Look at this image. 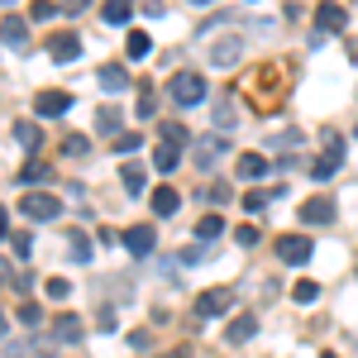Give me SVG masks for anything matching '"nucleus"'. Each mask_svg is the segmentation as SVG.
Instances as JSON below:
<instances>
[{
  "label": "nucleus",
  "instance_id": "obj_13",
  "mask_svg": "<svg viewBox=\"0 0 358 358\" xmlns=\"http://www.w3.org/2000/svg\"><path fill=\"white\" fill-rule=\"evenodd\" d=\"M53 339H57V344H77V339H82V315L62 310V315L53 320Z\"/></svg>",
  "mask_w": 358,
  "mask_h": 358
},
{
  "label": "nucleus",
  "instance_id": "obj_35",
  "mask_svg": "<svg viewBox=\"0 0 358 358\" xmlns=\"http://www.w3.org/2000/svg\"><path fill=\"white\" fill-rule=\"evenodd\" d=\"M10 244H15V253H20V258H29V248H34V234H29V229H15V234H10Z\"/></svg>",
  "mask_w": 358,
  "mask_h": 358
},
{
  "label": "nucleus",
  "instance_id": "obj_31",
  "mask_svg": "<svg viewBox=\"0 0 358 358\" xmlns=\"http://www.w3.org/2000/svg\"><path fill=\"white\" fill-rule=\"evenodd\" d=\"M10 358H48V349H38L34 339H24V344H10Z\"/></svg>",
  "mask_w": 358,
  "mask_h": 358
},
{
  "label": "nucleus",
  "instance_id": "obj_7",
  "mask_svg": "<svg viewBox=\"0 0 358 358\" xmlns=\"http://www.w3.org/2000/svg\"><path fill=\"white\" fill-rule=\"evenodd\" d=\"M239 53H244V38H239V34H224V38L210 43V62H215V67H234Z\"/></svg>",
  "mask_w": 358,
  "mask_h": 358
},
{
  "label": "nucleus",
  "instance_id": "obj_23",
  "mask_svg": "<svg viewBox=\"0 0 358 358\" xmlns=\"http://www.w3.org/2000/svg\"><path fill=\"white\" fill-rule=\"evenodd\" d=\"M220 234H224V220H220V215H206V220L196 224V239H201V244H215Z\"/></svg>",
  "mask_w": 358,
  "mask_h": 358
},
{
  "label": "nucleus",
  "instance_id": "obj_27",
  "mask_svg": "<svg viewBox=\"0 0 358 358\" xmlns=\"http://www.w3.org/2000/svg\"><path fill=\"white\" fill-rule=\"evenodd\" d=\"M96 129L120 138V110H115V106H101V110H96Z\"/></svg>",
  "mask_w": 358,
  "mask_h": 358
},
{
  "label": "nucleus",
  "instance_id": "obj_32",
  "mask_svg": "<svg viewBox=\"0 0 358 358\" xmlns=\"http://www.w3.org/2000/svg\"><path fill=\"white\" fill-rule=\"evenodd\" d=\"M292 296H296V301H301V306H310V301H315V296H320V287H315V282L306 277V282H296V287H292Z\"/></svg>",
  "mask_w": 358,
  "mask_h": 358
},
{
  "label": "nucleus",
  "instance_id": "obj_12",
  "mask_svg": "<svg viewBox=\"0 0 358 358\" xmlns=\"http://www.w3.org/2000/svg\"><path fill=\"white\" fill-rule=\"evenodd\" d=\"M334 220V201L330 196H310L301 206V224H330Z\"/></svg>",
  "mask_w": 358,
  "mask_h": 358
},
{
  "label": "nucleus",
  "instance_id": "obj_48",
  "mask_svg": "<svg viewBox=\"0 0 358 358\" xmlns=\"http://www.w3.org/2000/svg\"><path fill=\"white\" fill-rule=\"evenodd\" d=\"M0 339H5V315H0Z\"/></svg>",
  "mask_w": 358,
  "mask_h": 358
},
{
  "label": "nucleus",
  "instance_id": "obj_18",
  "mask_svg": "<svg viewBox=\"0 0 358 358\" xmlns=\"http://www.w3.org/2000/svg\"><path fill=\"white\" fill-rule=\"evenodd\" d=\"M15 138H20L24 153H38V148H43V129H38L34 120H20V124H15Z\"/></svg>",
  "mask_w": 358,
  "mask_h": 358
},
{
  "label": "nucleus",
  "instance_id": "obj_2",
  "mask_svg": "<svg viewBox=\"0 0 358 358\" xmlns=\"http://www.w3.org/2000/svg\"><path fill=\"white\" fill-rule=\"evenodd\" d=\"M167 96H172L177 106H187V110H192V106L206 101V77H201V72H177V77L167 82Z\"/></svg>",
  "mask_w": 358,
  "mask_h": 358
},
{
  "label": "nucleus",
  "instance_id": "obj_40",
  "mask_svg": "<svg viewBox=\"0 0 358 358\" xmlns=\"http://www.w3.org/2000/svg\"><path fill=\"white\" fill-rule=\"evenodd\" d=\"M67 292H72V282H67V277H53V282H48V296H53V301H62Z\"/></svg>",
  "mask_w": 358,
  "mask_h": 358
},
{
  "label": "nucleus",
  "instance_id": "obj_19",
  "mask_svg": "<svg viewBox=\"0 0 358 358\" xmlns=\"http://www.w3.org/2000/svg\"><path fill=\"white\" fill-rule=\"evenodd\" d=\"M253 334H258V315H239V320H229L224 339H229V344H248Z\"/></svg>",
  "mask_w": 358,
  "mask_h": 358
},
{
  "label": "nucleus",
  "instance_id": "obj_9",
  "mask_svg": "<svg viewBox=\"0 0 358 358\" xmlns=\"http://www.w3.org/2000/svg\"><path fill=\"white\" fill-rule=\"evenodd\" d=\"M120 239H124V248H129L134 258H148V253H153V244H158V234H153L148 224H129Z\"/></svg>",
  "mask_w": 358,
  "mask_h": 358
},
{
  "label": "nucleus",
  "instance_id": "obj_11",
  "mask_svg": "<svg viewBox=\"0 0 358 358\" xmlns=\"http://www.w3.org/2000/svg\"><path fill=\"white\" fill-rule=\"evenodd\" d=\"M315 29H320V34L349 29V10H344V5H320V10H315Z\"/></svg>",
  "mask_w": 358,
  "mask_h": 358
},
{
  "label": "nucleus",
  "instance_id": "obj_44",
  "mask_svg": "<svg viewBox=\"0 0 358 358\" xmlns=\"http://www.w3.org/2000/svg\"><path fill=\"white\" fill-rule=\"evenodd\" d=\"M206 201H215V206H224V201H229V187H224V182H215V187L206 192Z\"/></svg>",
  "mask_w": 358,
  "mask_h": 358
},
{
  "label": "nucleus",
  "instance_id": "obj_25",
  "mask_svg": "<svg viewBox=\"0 0 358 358\" xmlns=\"http://www.w3.org/2000/svg\"><path fill=\"white\" fill-rule=\"evenodd\" d=\"M57 15H62V5H53V0H34V5H29V20H34V24H48Z\"/></svg>",
  "mask_w": 358,
  "mask_h": 358
},
{
  "label": "nucleus",
  "instance_id": "obj_49",
  "mask_svg": "<svg viewBox=\"0 0 358 358\" xmlns=\"http://www.w3.org/2000/svg\"><path fill=\"white\" fill-rule=\"evenodd\" d=\"M325 358H339V354H325Z\"/></svg>",
  "mask_w": 358,
  "mask_h": 358
},
{
  "label": "nucleus",
  "instance_id": "obj_10",
  "mask_svg": "<svg viewBox=\"0 0 358 358\" xmlns=\"http://www.w3.org/2000/svg\"><path fill=\"white\" fill-rule=\"evenodd\" d=\"M48 57H53V62H77V57H82V38H77V34H53V38H48Z\"/></svg>",
  "mask_w": 358,
  "mask_h": 358
},
{
  "label": "nucleus",
  "instance_id": "obj_1",
  "mask_svg": "<svg viewBox=\"0 0 358 358\" xmlns=\"http://www.w3.org/2000/svg\"><path fill=\"white\" fill-rule=\"evenodd\" d=\"M320 138H325V153L310 163V182H330L334 172H339V163H344V134L339 129H325Z\"/></svg>",
  "mask_w": 358,
  "mask_h": 358
},
{
  "label": "nucleus",
  "instance_id": "obj_26",
  "mask_svg": "<svg viewBox=\"0 0 358 358\" xmlns=\"http://www.w3.org/2000/svg\"><path fill=\"white\" fill-rule=\"evenodd\" d=\"M177 163H182V148H167V143L153 148V167H158V172H172Z\"/></svg>",
  "mask_w": 358,
  "mask_h": 358
},
{
  "label": "nucleus",
  "instance_id": "obj_46",
  "mask_svg": "<svg viewBox=\"0 0 358 358\" xmlns=\"http://www.w3.org/2000/svg\"><path fill=\"white\" fill-rule=\"evenodd\" d=\"M5 234H10V215H5V206H0V244H5Z\"/></svg>",
  "mask_w": 358,
  "mask_h": 358
},
{
  "label": "nucleus",
  "instance_id": "obj_43",
  "mask_svg": "<svg viewBox=\"0 0 358 358\" xmlns=\"http://www.w3.org/2000/svg\"><path fill=\"white\" fill-rule=\"evenodd\" d=\"M148 344H153V334H148V330H134V334H129V349H138V354H143Z\"/></svg>",
  "mask_w": 358,
  "mask_h": 358
},
{
  "label": "nucleus",
  "instance_id": "obj_5",
  "mask_svg": "<svg viewBox=\"0 0 358 358\" xmlns=\"http://www.w3.org/2000/svg\"><path fill=\"white\" fill-rule=\"evenodd\" d=\"M277 258L292 263V268L310 263V234H282V239H277Z\"/></svg>",
  "mask_w": 358,
  "mask_h": 358
},
{
  "label": "nucleus",
  "instance_id": "obj_39",
  "mask_svg": "<svg viewBox=\"0 0 358 358\" xmlns=\"http://www.w3.org/2000/svg\"><path fill=\"white\" fill-rule=\"evenodd\" d=\"M72 253H77V258H82V263H86V258H91V239H86L82 229H77V234H72Z\"/></svg>",
  "mask_w": 358,
  "mask_h": 358
},
{
  "label": "nucleus",
  "instance_id": "obj_36",
  "mask_svg": "<svg viewBox=\"0 0 358 358\" xmlns=\"http://www.w3.org/2000/svg\"><path fill=\"white\" fill-rule=\"evenodd\" d=\"M38 320H43V310H38L34 301H24V306H20V325H29V330H34Z\"/></svg>",
  "mask_w": 358,
  "mask_h": 358
},
{
  "label": "nucleus",
  "instance_id": "obj_3",
  "mask_svg": "<svg viewBox=\"0 0 358 358\" xmlns=\"http://www.w3.org/2000/svg\"><path fill=\"white\" fill-rule=\"evenodd\" d=\"M229 306H234V287H210V292L196 296V320H215Z\"/></svg>",
  "mask_w": 358,
  "mask_h": 358
},
{
  "label": "nucleus",
  "instance_id": "obj_50",
  "mask_svg": "<svg viewBox=\"0 0 358 358\" xmlns=\"http://www.w3.org/2000/svg\"><path fill=\"white\" fill-rule=\"evenodd\" d=\"M354 138H358V124H354Z\"/></svg>",
  "mask_w": 358,
  "mask_h": 358
},
{
  "label": "nucleus",
  "instance_id": "obj_15",
  "mask_svg": "<svg viewBox=\"0 0 358 358\" xmlns=\"http://www.w3.org/2000/svg\"><path fill=\"white\" fill-rule=\"evenodd\" d=\"M0 38H5L10 48H24L29 43V24L20 20V15H5V20H0Z\"/></svg>",
  "mask_w": 358,
  "mask_h": 358
},
{
  "label": "nucleus",
  "instance_id": "obj_38",
  "mask_svg": "<svg viewBox=\"0 0 358 358\" xmlns=\"http://www.w3.org/2000/svg\"><path fill=\"white\" fill-rule=\"evenodd\" d=\"M210 258V248L206 244H192V248H182V263H206Z\"/></svg>",
  "mask_w": 358,
  "mask_h": 358
},
{
  "label": "nucleus",
  "instance_id": "obj_6",
  "mask_svg": "<svg viewBox=\"0 0 358 358\" xmlns=\"http://www.w3.org/2000/svg\"><path fill=\"white\" fill-rule=\"evenodd\" d=\"M192 148H196V167H215L224 153H229V138L224 134H201Z\"/></svg>",
  "mask_w": 358,
  "mask_h": 358
},
{
  "label": "nucleus",
  "instance_id": "obj_47",
  "mask_svg": "<svg viewBox=\"0 0 358 358\" xmlns=\"http://www.w3.org/2000/svg\"><path fill=\"white\" fill-rule=\"evenodd\" d=\"M158 358H192V349H172V354H158Z\"/></svg>",
  "mask_w": 358,
  "mask_h": 358
},
{
  "label": "nucleus",
  "instance_id": "obj_33",
  "mask_svg": "<svg viewBox=\"0 0 358 358\" xmlns=\"http://www.w3.org/2000/svg\"><path fill=\"white\" fill-rule=\"evenodd\" d=\"M268 196H273V192H248L244 196V210H248V215H263V210H268Z\"/></svg>",
  "mask_w": 358,
  "mask_h": 358
},
{
  "label": "nucleus",
  "instance_id": "obj_37",
  "mask_svg": "<svg viewBox=\"0 0 358 358\" xmlns=\"http://www.w3.org/2000/svg\"><path fill=\"white\" fill-rule=\"evenodd\" d=\"M138 143H143L138 134H120L115 138V158H120V153H138Z\"/></svg>",
  "mask_w": 358,
  "mask_h": 358
},
{
  "label": "nucleus",
  "instance_id": "obj_4",
  "mask_svg": "<svg viewBox=\"0 0 358 358\" xmlns=\"http://www.w3.org/2000/svg\"><path fill=\"white\" fill-rule=\"evenodd\" d=\"M20 210H24L29 220H57V215H62V201H57V196H43V192H29L24 201H20Z\"/></svg>",
  "mask_w": 358,
  "mask_h": 358
},
{
  "label": "nucleus",
  "instance_id": "obj_20",
  "mask_svg": "<svg viewBox=\"0 0 358 358\" xmlns=\"http://www.w3.org/2000/svg\"><path fill=\"white\" fill-rule=\"evenodd\" d=\"M239 177H244V182H258V177H263V172H268V158H263V153H239Z\"/></svg>",
  "mask_w": 358,
  "mask_h": 358
},
{
  "label": "nucleus",
  "instance_id": "obj_14",
  "mask_svg": "<svg viewBox=\"0 0 358 358\" xmlns=\"http://www.w3.org/2000/svg\"><path fill=\"white\" fill-rule=\"evenodd\" d=\"M96 82H101V91H106V96H115V91H124V86H129V72H124L120 62H106V67L96 72Z\"/></svg>",
  "mask_w": 358,
  "mask_h": 358
},
{
  "label": "nucleus",
  "instance_id": "obj_21",
  "mask_svg": "<svg viewBox=\"0 0 358 358\" xmlns=\"http://www.w3.org/2000/svg\"><path fill=\"white\" fill-rule=\"evenodd\" d=\"M120 182H124V192H129V196H143V187H148V172H143L138 163H124Z\"/></svg>",
  "mask_w": 358,
  "mask_h": 358
},
{
  "label": "nucleus",
  "instance_id": "obj_24",
  "mask_svg": "<svg viewBox=\"0 0 358 358\" xmlns=\"http://www.w3.org/2000/svg\"><path fill=\"white\" fill-rule=\"evenodd\" d=\"M48 177H53V167H48V163H38V158L20 167V182H24V187H34V182H48Z\"/></svg>",
  "mask_w": 358,
  "mask_h": 358
},
{
  "label": "nucleus",
  "instance_id": "obj_30",
  "mask_svg": "<svg viewBox=\"0 0 358 358\" xmlns=\"http://www.w3.org/2000/svg\"><path fill=\"white\" fill-rule=\"evenodd\" d=\"M101 15H106V24H129V20H134V10H129V5H120V0H110Z\"/></svg>",
  "mask_w": 358,
  "mask_h": 358
},
{
  "label": "nucleus",
  "instance_id": "obj_28",
  "mask_svg": "<svg viewBox=\"0 0 358 358\" xmlns=\"http://www.w3.org/2000/svg\"><path fill=\"white\" fill-rule=\"evenodd\" d=\"M91 153V138L86 134H67L62 138V158H86Z\"/></svg>",
  "mask_w": 358,
  "mask_h": 358
},
{
  "label": "nucleus",
  "instance_id": "obj_34",
  "mask_svg": "<svg viewBox=\"0 0 358 358\" xmlns=\"http://www.w3.org/2000/svg\"><path fill=\"white\" fill-rule=\"evenodd\" d=\"M153 106H158V96H153V86H143L138 91V120H153Z\"/></svg>",
  "mask_w": 358,
  "mask_h": 358
},
{
  "label": "nucleus",
  "instance_id": "obj_41",
  "mask_svg": "<svg viewBox=\"0 0 358 358\" xmlns=\"http://www.w3.org/2000/svg\"><path fill=\"white\" fill-rule=\"evenodd\" d=\"M234 239H239L244 248H253V244H258V229H253V224H239V229H234Z\"/></svg>",
  "mask_w": 358,
  "mask_h": 358
},
{
  "label": "nucleus",
  "instance_id": "obj_16",
  "mask_svg": "<svg viewBox=\"0 0 358 358\" xmlns=\"http://www.w3.org/2000/svg\"><path fill=\"white\" fill-rule=\"evenodd\" d=\"M148 201H153V215H158V220H167V215H177V206H182V196L172 192V187H158V192L148 196Z\"/></svg>",
  "mask_w": 358,
  "mask_h": 358
},
{
  "label": "nucleus",
  "instance_id": "obj_22",
  "mask_svg": "<svg viewBox=\"0 0 358 358\" xmlns=\"http://www.w3.org/2000/svg\"><path fill=\"white\" fill-rule=\"evenodd\" d=\"M234 124H239V120H234V96H220V101H215V129H234Z\"/></svg>",
  "mask_w": 358,
  "mask_h": 358
},
{
  "label": "nucleus",
  "instance_id": "obj_42",
  "mask_svg": "<svg viewBox=\"0 0 358 358\" xmlns=\"http://www.w3.org/2000/svg\"><path fill=\"white\" fill-rule=\"evenodd\" d=\"M292 143H301V129H282V134L273 138V148H292Z\"/></svg>",
  "mask_w": 358,
  "mask_h": 358
},
{
  "label": "nucleus",
  "instance_id": "obj_8",
  "mask_svg": "<svg viewBox=\"0 0 358 358\" xmlns=\"http://www.w3.org/2000/svg\"><path fill=\"white\" fill-rule=\"evenodd\" d=\"M34 110L43 115V120H57V115L72 110V96H67V91H38V96H34Z\"/></svg>",
  "mask_w": 358,
  "mask_h": 358
},
{
  "label": "nucleus",
  "instance_id": "obj_45",
  "mask_svg": "<svg viewBox=\"0 0 358 358\" xmlns=\"http://www.w3.org/2000/svg\"><path fill=\"white\" fill-rule=\"evenodd\" d=\"M10 287H15V292H29L34 282H29V273H20V268H15V277H10Z\"/></svg>",
  "mask_w": 358,
  "mask_h": 358
},
{
  "label": "nucleus",
  "instance_id": "obj_29",
  "mask_svg": "<svg viewBox=\"0 0 358 358\" xmlns=\"http://www.w3.org/2000/svg\"><path fill=\"white\" fill-rule=\"evenodd\" d=\"M124 53H129V57H148V34H143V29H129V38H124Z\"/></svg>",
  "mask_w": 358,
  "mask_h": 358
},
{
  "label": "nucleus",
  "instance_id": "obj_17",
  "mask_svg": "<svg viewBox=\"0 0 358 358\" xmlns=\"http://www.w3.org/2000/svg\"><path fill=\"white\" fill-rule=\"evenodd\" d=\"M158 138H163L167 148H187V143H196V138L187 134V124H177V120H163V124H158Z\"/></svg>",
  "mask_w": 358,
  "mask_h": 358
}]
</instances>
